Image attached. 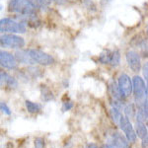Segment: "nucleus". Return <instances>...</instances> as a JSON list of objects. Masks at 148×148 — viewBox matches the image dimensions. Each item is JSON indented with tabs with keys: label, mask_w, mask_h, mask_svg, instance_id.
<instances>
[{
	"label": "nucleus",
	"mask_w": 148,
	"mask_h": 148,
	"mask_svg": "<svg viewBox=\"0 0 148 148\" xmlns=\"http://www.w3.org/2000/svg\"><path fill=\"white\" fill-rule=\"evenodd\" d=\"M37 5L33 0H9L8 10L17 16L36 15Z\"/></svg>",
	"instance_id": "1"
},
{
	"label": "nucleus",
	"mask_w": 148,
	"mask_h": 148,
	"mask_svg": "<svg viewBox=\"0 0 148 148\" xmlns=\"http://www.w3.org/2000/svg\"><path fill=\"white\" fill-rule=\"evenodd\" d=\"M27 28L17 19L2 18L0 20V32L1 34H25Z\"/></svg>",
	"instance_id": "2"
},
{
	"label": "nucleus",
	"mask_w": 148,
	"mask_h": 148,
	"mask_svg": "<svg viewBox=\"0 0 148 148\" xmlns=\"http://www.w3.org/2000/svg\"><path fill=\"white\" fill-rule=\"evenodd\" d=\"M133 82V95H134L135 102L140 108L144 102L147 100V85L145 84V81L140 76H134L132 78Z\"/></svg>",
	"instance_id": "3"
},
{
	"label": "nucleus",
	"mask_w": 148,
	"mask_h": 148,
	"mask_svg": "<svg viewBox=\"0 0 148 148\" xmlns=\"http://www.w3.org/2000/svg\"><path fill=\"white\" fill-rule=\"evenodd\" d=\"M0 44L2 47L21 49L25 47L26 42L22 37L15 34H2L0 37Z\"/></svg>",
	"instance_id": "4"
},
{
	"label": "nucleus",
	"mask_w": 148,
	"mask_h": 148,
	"mask_svg": "<svg viewBox=\"0 0 148 148\" xmlns=\"http://www.w3.org/2000/svg\"><path fill=\"white\" fill-rule=\"evenodd\" d=\"M28 51L36 64H40V65H42V66H47L54 62L53 57H52L51 54L40 51V49H28Z\"/></svg>",
	"instance_id": "5"
},
{
	"label": "nucleus",
	"mask_w": 148,
	"mask_h": 148,
	"mask_svg": "<svg viewBox=\"0 0 148 148\" xmlns=\"http://www.w3.org/2000/svg\"><path fill=\"white\" fill-rule=\"evenodd\" d=\"M0 65H1L2 68L8 69V70L16 69L18 65L17 58L11 52L1 51H0Z\"/></svg>",
	"instance_id": "6"
},
{
	"label": "nucleus",
	"mask_w": 148,
	"mask_h": 148,
	"mask_svg": "<svg viewBox=\"0 0 148 148\" xmlns=\"http://www.w3.org/2000/svg\"><path fill=\"white\" fill-rule=\"evenodd\" d=\"M125 59L126 62L128 64V67L134 73L139 72L142 69L141 65V58H140V54L134 51H128L125 53Z\"/></svg>",
	"instance_id": "7"
},
{
	"label": "nucleus",
	"mask_w": 148,
	"mask_h": 148,
	"mask_svg": "<svg viewBox=\"0 0 148 148\" xmlns=\"http://www.w3.org/2000/svg\"><path fill=\"white\" fill-rule=\"evenodd\" d=\"M120 126H121V130L123 131V133H125V137L127 138L128 141L135 142V140L137 138V134H136V131L133 128L132 125H131L130 119H127L126 116H123L120 123Z\"/></svg>",
	"instance_id": "8"
},
{
	"label": "nucleus",
	"mask_w": 148,
	"mask_h": 148,
	"mask_svg": "<svg viewBox=\"0 0 148 148\" xmlns=\"http://www.w3.org/2000/svg\"><path fill=\"white\" fill-rule=\"evenodd\" d=\"M118 84L120 86V89L121 90L125 97L130 96L133 93V82L132 79L125 73H121L118 79Z\"/></svg>",
	"instance_id": "9"
},
{
	"label": "nucleus",
	"mask_w": 148,
	"mask_h": 148,
	"mask_svg": "<svg viewBox=\"0 0 148 148\" xmlns=\"http://www.w3.org/2000/svg\"><path fill=\"white\" fill-rule=\"evenodd\" d=\"M109 90H110V94L112 96V99L116 100L119 102H123L125 99V95L123 94L121 90L120 89V86L118 83H116L114 81H112L109 85Z\"/></svg>",
	"instance_id": "10"
},
{
	"label": "nucleus",
	"mask_w": 148,
	"mask_h": 148,
	"mask_svg": "<svg viewBox=\"0 0 148 148\" xmlns=\"http://www.w3.org/2000/svg\"><path fill=\"white\" fill-rule=\"evenodd\" d=\"M15 56L17 58V61L23 64H29V65H35V61L31 57L30 53H29L28 49H19L16 51Z\"/></svg>",
	"instance_id": "11"
},
{
	"label": "nucleus",
	"mask_w": 148,
	"mask_h": 148,
	"mask_svg": "<svg viewBox=\"0 0 148 148\" xmlns=\"http://www.w3.org/2000/svg\"><path fill=\"white\" fill-rule=\"evenodd\" d=\"M111 144L114 145V148H130V141L127 140V138L123 136L119 132L114 133Z\"/></svg>",
	"instance_id": "12"
},
{
	"label": "nucleus",
	"mask_w": 148,
	"mask_h": 148,
	"mask_svg": "<svg viewBox=\"0 0 148 148\" xmlns=\"http://www.w3.org/2000/svg\"><path fill=\"white\" fill-rule=\"evenodd\" d=\"M0 77H1V85H6L7 87L9 88H16L18 86V82L17 80L14 77H12L11 75H9L8 73L4 72V71H1L0 73Z\"/></svg>",
	"instance_id": "13"
},
{
	"label": "nucleus",
	"mask_w": 148,
	"mask_h": 148,
	"mask_svg": "<svg viewBox=\"0 0 148 148\" xmlns=\"http://www.w3.org/2000/svg\"><path fill=\"white\" fill-rule=\"evenodd\" d=\"M123 111H125V114L127 119L130 120H132L134 119L135 114H137L136 109H135V106L133 103H128L127 105H125V108H123Z\"/></svg>",
	"instance_id": "14"
},
{
	"label": "nucleus",
	"mask_w": 148,
	"mask_h": 148,
	"mask_svg": "<svg viewBox=\"0 0 148 148\" xmlns=\"http://www.w3.org/2000/svg\"><path fill=\"white\" fill-rule=\"evenodd\" d=\"M135 131H136L137 136L141 138V139L148 134L146 125H144V123H141V121H136V123H135Z\"/></svg>",
	"instance_id": "15"
},
{
	"label": "nucleus",
	"mask_w": 148,
	"mask_h": 148,
	"mask_svg": "<svg viewBox=\"0 0 148 148\" xmlns=\"http://www.w3.org/2000/svg\"><path fill=\"white\" fill-rule=\"evenodd\" d=\"M112 54H113V51L110 49H105L104 51H102L99 56V61L102 64H110L112 59Z\"/></svg>",
	"instance_id": "16"
},
{
	"label": "nucleus",
	"mask_w": 148,
	"mask_h": 148,
	"mask_svg": "<svg viewBox=\"0 0 148 148\" xmlns=\"http://www.w3.org/2000/svg\"><path fill=\"white\" fill-rule=\"evenodd\" d=\"M25 106H26L27 111L30 114H36V113H38V112H40V109H42V106H40V104L32 102V101H29V100H27V101L25 102Z\"/></svg>",
	"instance_id": "17"
},
{
	"label": "nucleus",
	"mask_w": 148,
	"mask_h": 148,
	"mask_svg": "<svg viewBox=\"0 0 148 148\" xmlns=\"http://www.w3.org/2000/svg\"><path fill=\"white\" fill-rule=\"evenodd\" d=\"M110 114H111V118H112V120H113L114 123H116V125H120L121 120V118H123V114H121L120 109L112 107L111 111H110Z\"/></svg>",
	"instance_id": "18"
},
{
	"label": "nucleus",
	"mask_w": 148,
	"mask_h": 148,
	"mask_svg": "<svg viewBox=\"0 0 148 148\" xmlns=\"http://www.w3.org/2000/svg\"><path fill=\"white\" fill-rule=\"evenodd\" d=\"M121 63V53L119 51L114 49L113 51V54H112V59L110 65L113 66V67H118Z\"/></svg>",
	"instance_id": "19"
},
{
	"label": "nucleus",
	"mask_w": 148,
	"mask_h": 148,
	"mask_svg": "<svg viewBox=\"0 0 148 148\" xmlns=\"http://www.w3.org/2000/svg\"><path fill=\"white\" fill-rule=\"evenodd\" d=\"M137 47H139L143 56L148 57V40L145 39L139 40V42L137 44Z\"/></svg>",
	"instance_id": "20"
},
{
	"label": "nucleus",
	"mask_w": 148,
	"mask_h": 148,
	"mask_svg": "<svg viewBox=\"0 0 148 148\" xmlns=\"http://www.w3.org/2000/svg\"><path fill=\"white\" fill-rule=\"evenodd\" d=\"M33 1L35 2V4L37 5L38 8H42V9L47 8L49 5V3L51 2L49 0H33Z\"/></svg>",
	"instance_id": "21"
},
{
	"label": "nucleus",
	"mask_w": 148,
	"mask_h": 148,
	"mask_svg": "<svg viewBox=\"0 0 148 148\" xmlns=\"http://www.w3.org/2000/svg\"><path fill=\"white\" fill-rule=\"evenodd\" d=\"M42 99H44L45 101H47V97H49V100H51L52 98H53L51 91L49 89H47V88H46V87H44V90L42 89Z\"/></svg>",
	"instance_id": "22"
},
{
	"label": "nucleus",
	"mask_w": 148,
	"mask_h": 148,
	"mask_svg": "<svg viewBox=\"0 0 148 148\" xmlns=\"http://www.w3.org/2000/svg\"><path fill=\"white\" fill-rule=\"evenodd\" d=\"M35 148H44L45 147V140L42 137H37L34 141Z\"/></svg>",
	"instance_id": "23"
},
{
	"label": "nucleus",
	"mask_w": 148,
	"mask_h": 148,
	"mask_svg": "<svg viewBox=\"0 0 148 148\" xmlns=\"http://www.w3.org/2000/svg\"><path fill=\"white\" fill-rule=\"evenodd\" d=\"M0 109H1V112L3 114H7V116H10L11 114V111L10 109H9V107L7 106L4 102H1V104H0Z\"/></svg>",
	"instance_id": "24"
},
{
	"label": "nucleus",
	"mask_w": 148,
	"mask_h": 148,
	"mask_svg": "<svg viewBox=\"0 0 148 148\" xmlns=\"http://www.w3.org/2000/svg\"><path fill=\"white\" fill-rule=\"evenodd\" d=\"M142 73L145 80H146V83H148V61L146 63H144V65L142 66Z\"/></svg>",
	"instance_id": "25"
},
{
	"label": "nucleus",
	"mask_w": 148,
	"mask_h": 148,
	"mask_svg": "<svg viewBox=\"0 0 148 148\" xmlns=\"http://www.w3.org/2000/svg\"><path fill=\"white\" fill-rule=\"evenodd\" d=\"M73 104L72 102H65L63 103V111H69L70 109H72Z\"/></svg>",
	"instance_id": "26"
},
{
	"label": "nucleus",
	"mask_w": 148,
	"mask_h": 148,
	"mask_svg": "<svg viewBox=\"0 0 148 148\" xmlns=\"http://www.w3.org/2000/svg\"><path fill=\"white\" fill-rule=\"evenodd\" d=\"M140 108H142L143 112H144V114H146V116H147V119H148V99L144 102V104H143L142 106L140 107Z\"/></svg>",
	"instance_id": "27"
},
{
	"label": "nucleus",
	"mask_w": 148,
	"mask_h": 148,
	"mask_svg": "<svg viewBox=\"0 0 148 148\" xmlns=\"http://www.w3.org/2000/svg\"><path fill=\"white\" fill-rule=\"evenodd\" d=\"M141 148H148V134L144 138H142Z\"/></svg>",
	"instance_id": "28"
},
{
	"label": "nucleus",
	"mask_w": 148,
	"mask_h": 148,
	"mask_svg": "<svg viewBox=\"0 0 148 148\" xmlns=\"http://www.w3.org/2000/svg\"><path fill=\"white\" fill-rule=\"evenodd\" d=\"M86 148H99V147H98L97 144H95V143H89Z\"/></svg>",
	"instance_id": "29"
},
{
	"label": "nucleus",
	"mask_w": 148,
	"mask_h": 148,
	"mask_svg": "<svg viewBox=\"0 0 148 148\" xmlns=\"http://www.w3.org/2000/svg\"><path fill=\"white\" fill-rule=\"evenodd\" d=\"M147 125V128H148V121H147V125Z\"/></svg>",
	"instance_id": "30"
},
{
	"label": "nucleus",
	"mask_w": 148,
	"mask_h": 148,
	"mask_svg": "<svg viewBox=\"0 0 148 148\" xmlns=\"http://www.w3.org/2000/svg\"><path fill=\"white\" fill-rule=\"evenodd\" d=\"M49 1H56V0H49Z\"/></svg>",
	"instance_id": "31"
},
{
	"label": "nucleus",
	"mask_w": 148,
	"mask_h": 148,
	"mask_svg": "<svg viewBox=\"0 0 148 148\" xmlns=\"http://www.w3.org/2000/svg\"><path fill=\"white\" fill-rule=\"evenodd\" d=\"M147 34H148V27H147Z\"/></svg>",
	"instance_id": "32"
}]
</instances>
